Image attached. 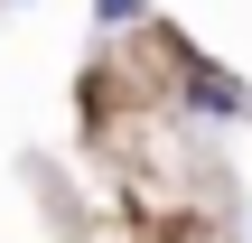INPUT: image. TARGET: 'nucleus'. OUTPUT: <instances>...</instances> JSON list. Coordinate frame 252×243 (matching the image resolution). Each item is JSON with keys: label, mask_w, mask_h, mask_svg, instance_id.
Returning <instances> with one entry per match:
<instances>
[{"label": "nucleus", "mask_w": 252, "mask_h": 243, "mask_svg": "<svg viewBox=\"0 0 252 243\" xmlns=\"http://www.w3.org/2000/svg\"><path fill=\"white\" fill-rule=\"evenodd\" d=\"M178 103H187L196 122H243L252 112V84L224 75V66H206V56H187V66H178Z\"/></svg>", "instance_id": "1"}, {"label": "nucleus", "mask_w": 252, "mask_h": 243, "mask_svg": "<svg viewBox=\"0 0 252 243\" xmlns=\"http://www.w3.org/2000/svg\"><path fill=\"white\" fill-rule=\"evenodd\" d=\"M131 19H150V0H94V28H131Z\"/></svg>", "instance_id": "2"}, {"label": "nucleus", "mask_w": 252, "mask_h": 243, "mask_svg": "<svg viewBox=\"0 0 252 243\" xmlns=\"http://www.w3.org/2000/svg\"><path fill=\"white\" fill-rule=\"evenodd\" d=\"M0 9H19V0H0Z\"/></svg>", "instance_id": "3"}, {"label": "nucleus", "mask_w": 252, "mask_h": 243, "mask_svg": "<svg viewBox=\"0 0 252 243\" xmlns=\"http://www.w3.org/2000/svg\"><path fill=\"white\" fill-rule=\"evenodd\" d=\"M234 243H243V234H234Z\"/></svg>", "instance_id": "4"}]
</instances>
